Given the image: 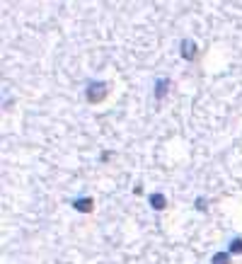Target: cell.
<instances>
[{
    "instance_id": "4",
    "label": "cell",
    "mask_w": 242,
    "mask_h": 264,
    "mask_svg": "<svg viewBox=\"0 0 242 264\" xmlns=\"http://www.w3.org/2000/svg\"><path fill=\"white\" fill-rule=\"evenodd\" d=\"M73 209H75L77 213H92V211H95V199L92 197L73 199Z\"/></svg>"
},
{
    "instance_id": "2",
    "label": "cell",
    "mask_w": 242,
    "mask_h": 264,
    "mask_svg": "<svg viewBox=\"0 0 242 264\" xmlns=\"http://www.w3.org/2000/svg\"><path fill=\"white\" fill-rule=\"evenodd\" d=\"M179 54H182L184 61H194L198 56V44L194 39H182V42H179Z\"/></svg>"
},
{
    "instance_id": "9",
    "label": "cell",
    "mask_w": 242,
    "mask_h": 264,
    "mask_svg": "<svg viewBox=\"0 0 242 264\" xmlns=\"http://www.w3.org/2000/svg\"><path fill=\"white\" fill-rule=\"evenodd\" d=\"M111 155H114V153H109V150H107V153H102V163H107V160H109Z\"/></svg>"
},
{
    "instance_id": "8",
    "label": "cell",
    "mask_w": 242,
    "mask_h": 264,
    "mask_svg": "<svg viewBox=\"0 0 242 264\" xmlns=\"http://www.w3.org/2000/svg\"><path fill=\"white\" fill-rule=\"evenodd\" d=\"M196 209H198V211H206V199H204V197L196 199Z\"/></svg>"
},
{
    "instance_id": "3",
    "label": "cell",
    "mask_w": 242,
    "mask_h": 264,
    "mask_svg": "<svg viewBox=\"0 0 242 264\" xmlns=\"http://www.w3.org/2000/svg\"><path fill=\"white\" fill-rule=\"evenodd\" d=\"M172 90V80L170 78H160V80H155V88H153V97L157 102H163L167 97V92Z\"/></svg>"
},
{
    "instance_id": "1",
    "label": "cell",
    "mask_w": 242,
    "mask_h": 264,
    "mask_svg": "<svg viewBox=\"0 0 242 264\" xmlns=\"http://www.w3.org/2000/svg\"><path fill=\"white\" fill-rule=\"evenodd\" d=\"M107 95H109V83H104V80L90 83L88 88H85V99H88L90 104H102L107 99Z\"/></svg>"
},
{
    "instance_id": "5",
    "label": "cell",
    "mask_w": 242,
    "mask_h": 264,
    "mask_svg": "<svg viewBox=\"0 0 242 264\" xmlns=\"http://www.w3.org/2000/svg\"><path fill=\"white\" fill-rule=\"evenodd\" d=\"M148 201H150V209H153V211L167 209V197H165V194H160V192H157V194H150Z\"/></svg>"
},
{
    "instance_id": "6",
    "label": "cell",
    "mask_w": 242,
    "mask_h": 264,
    "mask_svg": "<svg viewBox=\"0 0 242 264\" xmlns=\"http://www.w3.org/2000/svg\"><path fill=\"white\" fill-rule=\"evenodd\" d=\"M230 252H216L211 257V264H230Z\"/></svg>"
},
{
    "instance_id": "7",
    "label": "cell",
    "mask_w": 242,
    "mask_h": 264,
    "mask_svg": "<svg viewBox=\"0 0 242 264\" xmlns=\"http://www.w3.org/2000/svg\"><path fill=\"white\" fill-rule=\"evenodd\" d=\"M228 252L230 254H242V238H232L228 242Z\"/></svg>"
}]
</instances>
